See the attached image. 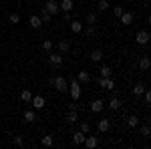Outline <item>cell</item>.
<instances>
[{"mask_svg": "<svg viewBox=\"0 0 151 149\" xmlns=\"http://www.w3.org/2000/svg\"><path fill=\"white\" fill-rule=\"evenodd\" d=\"M38 16L42 18V22H48V20L52 18V14H50V12H48L45 6H40V12H38Z\"/></svg>", "mask_w": 151, "mask_h": 149, "instance_id": "obj_17", "label": "cell"}, {"mask_svg": "<svg viewBox=\"0 0 151 149\" xmlns=\"http://www.w3.org/2000/svg\"><path fill=\"white\" fill-rule=\"evenodd\" d=\"M8 22H10V24H18V22H20V14L12 12L10 16H8Z\"/></svg>", "mask_w": 151, "mask_h": 149, "instance_id": "obj_33", "label": "cell"}, {"mask_svg": "<svg viewBox=\"0 0 151 149\" xmlns=\"http://www.w3.org/2000/svg\"><path fill=\"white\" fill-rule=\"evenodd\" d=\"M24 121H26V123H32V121H36V113L32 111V109H26V111H24Z\"/></svg>", "mask_w": 151, "mask_h": 149, "instance_id": "obj_18", "label": "cell"}, {"mask_svg": "<svg viewBox=\"0 0 151 149\" xmlns=\"http://www.w3.org/2000/svg\"><path fill=\"white\" fill-rule=\"evenodd\" d=\"M58 53H69L70 50V45H69V40H58Z\"/></svg>", "mask_w": 151, "mask_h": 149, "instance_id": "obj_23", "label": "cell"}, {"mask_svg": "<svg viewBox=\"0 0 151 149\" xmlns=\"http://www.w3.org/2000/svg\"><path fill=\"white\" fill-rule=\"evenodd\" d=\"M151 67V60H149V57H143L139 60V69H143V71H147Z\"/></svg>", "mask_w": 151, "mask_h": 149, "instance_id": "obj_28", "label": "cell"}, {"mask_svg": "<svg viewBox=\"0 0 151 149\" xmlns=\"http://www.w3.org/2000/svg\"><path fill=\"white\" fill-rule=\"evenodd\" d=\"M127 123H129V127H137L139 125V117L131 115V117H127Z\"/></svg>", "mask_w": 151, "mask_h": 149, "instance_id": "obj_32", "label": "cell"}, {"mask_svg": "<svg viewBox=\"0 0 151 149\" xmlns=\"http://www.w3.org/2000/svg\"><path fill=\"white\" fill-rule=\"evenodd\" d=\"M40 143H42V147H52L55 139H52V135H42V139H40Z\"/></svg>", "mask_w": 151, "mask_h": 149, "instance_id": "obj_24", "label": "cell"}, {"mask_svg": "<svg viewBox=\"0 0 151 149\" xmlns=\"http://www.w3.org/2000/svg\"><path fill=\"white\" fill-rule=\"evenodd\" d=\"M107 107H109L111 111H119V109L123 107V101H121L117 95L115 97H109V99H107Z\"/></svg>", "mask_w": 151, "mask_h": 149, "instance_id": "obj_4", "label": "cell"}, {"mask_svg": "<svg viewBox=\"0 0 151 149\" xmlns=\"http://www.w3.org/2000/svg\"><path fill=\"white\" fill-rule=\"evenodd\" d=\"M135 42H137V45H147V42H149V32H147V30H139L137 36H135Z\"/></svg>", "mask_w": 151, "mask_h": 149, "instance_id": "obj_5", "label": "cell"}, {"mask_svg": "<svg viewBox=\"0 0 151 149\" xmlns=\"http://www.w3.org/2000/svg\"><path fill=\"white\" fill-rule=\"evenodd\" d=\"M139 133L143 135V137H149V135H151V129H149V125H143V127L139 129Z\"/></svg>", "mask_w": 151, "mask_h": 149, "instance_id": "obj_35", "label": "cell"}, {"mask_svg": "<svg viewBox=\"0 0 151 149\" xmlns=\"http://www.w3.org/2000/svg\"><path fill=\"white\" fill-rule=\"evenodd\" d=\"M63 18H65V20H73V14H70V12H65Z\"/></svg>", "mask_w": 151, "mask_h": 149, "instance_id": "obj_40", "label": "cell"}, {"mask_svg": "<svg viewBox=\"0 0 151 149\" xmlns=\"http://www.w3.org/2000/svg\"><path fill=\"white\" fill-rule=\"evenodd\" d=\"M143 95H145V103L149 105V103H151V93L147 91V89H145V93H143Z\"/></svg>", "mask_w": 151, "mask_h": 149, "instance_id": "obj_38", "label": "cell"}, {"mask_svg": "<svg viewBox=\"0 0 151 149\" xmlns=\"http://www.w3.org/2000/svg\"><path fill=\"white\" fill-rule=\"evenodd\" d=\"M42 50L45 53H50L52 50V40H42Z\"/></svg>", "mask_w": 151, "mask_h": 149, "instance_id": "obj_34", "label": "cell"}, {"mask_svg": "<svg viewBox=\"0 0 151 149\" xmlns=\"http://www.w3.org/2000/svg\"><path fill=\"white\" fill-rule=\"evenodd\" d=\"M83 30H85V35L89 36V38H91V36H95V35H97V28H95V24H89L87 28L83 26Z\"/></svg>", "mask_w": 151, "mask_h": 149, "instance_id": "obj_25", "label": "cell"}, {"mask_svg": "<svg viewBox=\"0 0 151 149\" xmlns=\"http://www.w3.org/2000/svg\"><path fill=\"white\" fill-rule=\"evenodd\" d=\"M69 93L73 97V101H79L81 99V83L79 81H70L69 83Z\"/></svg>", "mask_w": 151, "mask_h": 149, "instance_id": "obj_2", "label": "cell"}, {"mask_svg": "<svg viewBox=\"0 0 151 149\" xmlns=\"http://www.w3.org/2000/svg\"><path fill=\"white\" fill-rule=\"evenodd\" d=\"M97 22H99V14L95 10L87 12V24H97Z\"/></svg>", "mask_w": 151, "mask_h": 149, "instance_id": "obj_16", "label": "cell"}, {"mask_svg": "<svg viewBox=\"0 0 151 149\" xmlns=\"http://www.w3.org/2000/svg\"><path fill=\"white\" fill-rule=\"evenodd\" d=\"M99 131H101V133H107V131H109V129H111V121H109V119H99Z\"/></svg>", "mask_w": 151, "mask_h": 149, "instance_id": "obj_13", "label": "cell"}, {"mask_svg": "<svg viewBox=\"0 0 151 149\" xmlns=\"http://www.w3.org/2000/svg\"><path fill=\"white\" fill-rule=\"evenodd\" d=\"M73 6H75L73 0H63V2L58 4V8H60L63 12H70V10H73Z\"/></svg>", "mask_w": 151, "mask_h": 149, "instance_id": "obj_14", "label": "cell"}, {"mask_svg": "<svg viewBox=\"0 0 151 149\" xmlns=\"http://www.w3.org/2000/svg\"><path fill=\"white\" fill-rule=\"evenodd\" d=\"M105 109V101L103 99H95L93 103H91V113H101Z\"/></svg>", "mask_w": 151, "mask_h": 149, "instance_id": "obj_7", "label": "cell"}, {"mask_svg": "<svg viewBox=\"0 0 151 149\" xmlns=\"http://www.w3.org/2000/svg\"><path fill=\"white\" fill-rule=\"evenodd\" d=\"M48 63H50L52 67H60V65H63V55H60V53H52V55H48Z\"/></svg>", "mask_w": 151, "mask_h": 149, "instance_id": "obj_6", "label": "cell"}, {"mask_svg": "<svg viewBox=\"0 0 151 149\" xmlns=\"http://www.w3.org/2000/svg\"><path fill=\"white\" fill-rule=\"evenodd\" d=\"M52 85H55V89H57L58 93H67V91H69V81L65 79L63 75H58V77H55V81H52Z\"/></svg>", "mask_w": 151, "mask_h": 149, "instance_id": "obj_1", "label": "cell"}, {"mask_svg": "<svg viewBox=\"0 0 151 149\" xmlns=\"http://www.w3.org/2000/svg\"><path fill=\"white\" fill-rule=\"evenodd\" d=\"M77 121H79L77 111H69V113H67V123H70V125H73V123H77Z\"/></svg>", "mask_w": 151, "mask_h": 149, "instance_id": "obj_26", "label": "cell"}, {"mask_svg": "<svg viewBox=\"0 0 151 149\" xmlns=\"http://www.w3.org/2000/svg\"><path fill=\"white\" fill-rule=\"evenodd\" d=\"M83 145H85V147H89V149H93V147H97V145H99V139L95 137V135H87V137H85V141H83Z\"/></svg>", "mask_w": 151, "mask_h": 149, "instance_id": "obj_10", "label": "cell"}, {"mask_svg": "<svg viewBox=\"0 0 151 149\" xmlns=\"http://www.w3.org/2000/svg\"><path fill=\"white\" fill-rule=\"evenodd\" d=\"M20 99H22L24 103H30V99H32V93L28 91V89H24V91L20 93Z\"/></svg>", "mask_w": 151, "mask_h": 149, "instance_id": "obj_30", "label": "cell"}, {"mask_svg": "<svg viewBox=\"0 0 151 149\" xmlns=\"http://www.w3.org/2000/svg\"><path fill=\"white\" fill-rule=\"evenodd\" d=\"M70 30H73L75 35L83 32V22H79V20H70Z\"/></svg>", "mask_w": 151, "mask_h": 149, "instance_id": "obj_20", "label": "cell"}, {"mask_svg": "<svg viewBox=\"0 0 151 149\" xmlns=\"http://www.w3.org/2000/svg\"><path fill=\"white\" fill-rule=\"evenodd\" d=\"M99 87L103 89V91H113L115 89V83H113V79L111 77H99Z\"/></svg>", "mask_w": 151, "mask_h": 149, "instance_id": "obj_3", "label": "cell"}, {"mask_svg": "<svg viewBox=\"0 0 151 149\" xmlns=\"http://www.w3.org/2000/svg\"><path fill=\"white\" fill-rule=\"evenodd\" d=\"M77 81L85 85V83H89V81H91V75H89L87 71H79V75H77Z\"/></svg>", "mask_w": 151, "mask_h": 149, "instance_id": "obj_15", "label": "cell"}, {"mask_svg": "<svg viewBox=\"0 0 151 149\" xmlns=\"http://www.w3.org/2000/svg\"><path fill=\"white\" fill-rule=\"evenodd\" d=\"M79 109V105H77V101H73V103L69 105V111H77Z\"/></svg>", "mask_w": 151, "mask_h": 149, "instance_id": "obj_39", "label": "cell"}, {"mask_svg": "<svg viewBox=\"0 0 151 149\" xmlns=\"http://www.w3.org/2000/svg\"><path fill=\"white\" fill-rule=\"evenodd\" d=\"M139 2H147V0H139Z\"/></svg>", "mask_w": 151, "mask_h": 149, "instance_id": "obj_41", "label": "cell"}, {"mask_svg": "<svg viewBox=\"0 0 151 149\" xmlns=\"http://www.w3.org/2000/svg\"><path fill=\"white\" fill-rule=\"evenodd\" d=\"M85 137H87V135L83 133L81 129H79V131H75V133H73V143H75V147H79V145H83V141H85Z\"/></svg>", "mask_w": 151, "mask_h": 149, "instance_id": "obj_9", "label": "cell"}, {"mask_svg": "<svg viewBox=\"0 0 151 149\" xmlns=\"http://www.w3.org/2000/svg\"><path fill=\"white\" fill-rule=\"evenodd\" d=\"M143 93H145V85H143V83H137V85L133 87V95L139 97V95H143Z\"/></svg>", "mask_w": 151, "mask_h": 149, "instance_id": "obj_27", "label": "cell"}, {"mask_svg": "<svg viewBox=\"0 0 151 149\" xmlns=\"http://www.w3.org/2000/svg\"><path fill=\"white\" fill-rule=\"evenodd\" d=\"M30 103H32V107H35V109H45L47 101H45V97L36 95V97H32V99H30Z\"/></svg>", "mask_w": 151, "mask_h": 149, "instance_id": "obj_8", "label": "cell"}, {"mask_svg": "<svg viewBox=\"0 0 151 149\" xmlns=\"http://www.w3.org/2000/svg\"><path fill=\"white\" fill-rule=\"evenodd\" d=\"M107 8H111V4L107 2V0H99L97 2V10H101V12H105Z\"/></svg>", "mask_w": 151, "mask_h": 149, "instance_id": "obj_29", "label": "cell"}, {"mask_svg": "<svg viewBox=\"0 0 151 149\" xmlns=\"http://www.w3.org/2000/svg\"><path fill=\"white\" fill-rule=\"evenodd\" d=\"M99 73H101V77H111V75H113V69H111L109 65H101V67H99Z\"/></svg>", "mask_w": 151, "mask_h": 149, "instance_id": "obj_22", "label": "cell"}, {"mask_svg": "<svg viewBox=\"0 0 151 149\" xmlns=\"http://www.w3.org/2000/svg\"><path fill=\"white\" fill-rule=\"evenodd\" d=\"M117 2H123V0H117Z\"/></svg>", "mask_w": 151, "mask_h": 149, "instance_id": "obj_42", "label": "cell"}, {"mask_svg": "<svg viewBox=\"0 0 151 149\" xmlns=\"http://www.w3.org/2000/svg\"><path fill=\"white\" fill-rule=\"evenodd\" d=\"M45 8H47V10L50 12L52 16H55V14L58 12V2H57V0H47V4H45Z\"/></svg>", "mask_w": 151, "mask_h": 149, "instance_id": "obj_12", "label": "cell"}, {"mask_svg": "<svg viewBox=\"0 0 151 149\" xmlns=\"http://www.w3.org/2000/svg\"><path fill=\"white\" fill-rule=\"evenodd\" d=\"M123 6H113V14H115V16H121V14H123Z\"/></svg>", "mask_w": 151, "mask_h": 149, "instance_id": "obj_37", "label": "cell"}, {"mask_svg": "<svg viewBox=\"0 0 151 149\" xmlns=\"http://www.w3.org/2000/svg\"><path fill=\"white\" fill-rule=\"evenodd\" d=\"M12 141H14V145H16V147H20V149L24 147V139L20 137V135H12Z\"/></svg>", "mask_w": 151, "mask_h": 149, "instance_id": "obj_31", "label": "cell"}, {"mask_svg": "<svg viewBox=\"0 0 151 149\" xmlns=\"http://www.w3.org/2000/svg\"><path fill=\"white\" fill-rule=\"evenodd\" d=\"M28 24H30V28H40L45 22H42V18H40L38 14H32V16L28 18Z\"/></svg>", "mask_w": 151, "mask_h": 149, "instance_id": "obj_11", "label": "cell"}, {"mask_svg": "<svg viewBox=\"0 0 151 149\" xmlns=\"http://www.w3.org/2000/svg\"><path fill=\"white\" fill-rule=\"evenodd\" d=\"M89 57H91V60H95V63H99V60L103 58V50H99V48H93Z\"/></svg>", "mask_w": 151, "mask_h": 149, "instance_id": "obj_21", "label": "cell"}, {"mask_svg": "<svg viewBox=\"0 0 151 149\" xmlns=\"http://www.w3.org/2000/svg\"><path fill=\"white\" fill-rule=\"evenodd\" d=\"M81 131L85 135H89V133H91V125H89V123H81Z\"/></svg>", "mask_w": 151, "mask_h": 149, "instance_id": "obj_36", "label": "cell"}, {"mask_svg": "<svg viewBox=\"0 0 151 149\" xmlns=\"http://www.w3.org/2000/svg\"><path fill=\"white\" fill-rule=\"evenodd\" d=\"M119 18H121V22L125 24V26H129V24L133 22V14H131V12H123Z\"/></svg>", "mask_w": 151, "mask_h": 149, "instance_id": "obj_19", "label": "cell"}]
</instances>
